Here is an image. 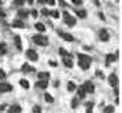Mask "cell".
I'll use <instances>...</instances> for the list:
<instances>
[{
  "instance_id": "6da1fadb",
  "label": "cell",
  "mask_w": 122,
  "mask_h": 113,
  "mask_svg": "<svg viewBox=\"0 0 122 113\" xmlns=\"http://www.w3.org/2000/svg\"><path fill=\"white\" fill-rule=\"evenodd\" d=\"M32 39H33V41L36 44H39V45H47L48 44V39H47L45 36H41V34H34Z\"/></svg>"
},
{
  "instance_id": "7a4b0ae2",
  "label": "cell",
  "mask_w": 122,
  "mask_h": 113,
  "mask_svg": "<svg viewBox=\"0 0 122 113\" xmlns=\"http://www.w3.org/2000/svg\"><path fill=\"white\" fill-rule=\"evenodd\" d=\"M63 19H65V22H66L69 26H74V25H76V18L71 17L67 11H65V14H63Z\"/></svg>"
},
{
  "instance_id": "3957f363",
  "label": "cell",
  "mask_w": 122,
  "mask_h": 113,
  "mask_svg": "<svg viewBox=\"0 0 122 113\" xmlns=\"http://www.w3.org/2000/svg\"><path fill=\"white\" fill-rule=\"evenodd\" d=\"M108 83H110L111 87H118V76H117L115 73H111L110 76H108Z\"/></svg>"
},
{
  "instance_id": "277c9868",
  "label": "cell",
  "mask_w": 122,
  "mask_h": 113,
  "mask_svg": "<svg viewBox=\"0 0 122 113\" xmlns=\"http://www.w3.org/2000/svg\"><path fill=\"white\" fill-rule=\"evenodd\" d=\"M82 88L85 90V92H86V94H92V92L95 91V85L92 84V81H86V83H84Z\"/></svg>"
},
{
  "instance_id": "5b68a950",
  "label": "cell",
  "mask_w": 122,
  "mask_h": 113,
  "mask_svg": "<svg viewBox=\"0 0 122 113\" xmlns=\"http://www.w3.org/2000/svg\"><path fill=\"white\" fill-rule=\"evenodd\" d=\"M99 39L102 40V41H107V40L110 39V34H108V32H107V29H100L99 32Z\"/></svg>"
},
{
  "instance_id": "8992f818",
  "label": "cell",
  "mask_w": 122,
  "mask_h": 113,
  "mask_svg": "<svg viewBox=\"0 0 122 113\" xmlns=\"http://www.w3.org/2000/svg\"><path fill=\"white\" fill-rule=\"evenodd\" d=\"M26 55H28V58L30 61H37L39 59V55H37V52L34 50H28L26 51Z\"/></svg>"
},
{
  "instance_id": "52a82bcc",
  "label": "cell",
  "mask_w": 122,
  "mask_h": 113,
  "mask_svg": "<svg viewBox=\"0 0 122 113\" xmlns=\"http://www.w3.org/2000/svg\"><path fill=\"white\" fill-rule=\"evenodd\" d=\"M77 58L81 61V62H85V63H89L91 65V61H92V58L89 55H86V54H78Z\"/></svg>"
},
{
  "instance_id": "ba28073f",
  "label": "cell",
  "mask_w": 122,
  "mask_h": 113,
  "mask_svg": "<svg viewBox=\"0 0 122 113\" xmlns=\"http://www.w3.org/2000/svg\"><path fill=\"white\" fill-rule=\"evenodd\" d=\"M12 85L8 84V83H0V94L1 92H7V91H11Z\"/></svg>"
},
{
  "instance_id": "9c48e42d",
  "label": "cell",
  "mask_w": 122,
  "mask_h": 113,
  "mask_svg": "<svg viewBox=\"0 0 122 113\" xmlns=\"http://www.w3.org/2000/svg\"><path fill=\"white\" fill-rule=\"evenodd\" d=\"M63 65L66 68H73V61H71V58H70V55H67L63 58Z\"/></svg>"
},
{
  "instance_id": "30bf717a",
  "label": "cell",
  "mask_w": 122,
  "mask_h": 113,
  "mask_svg": "<svg viewBox=\"0 0 122 113\" xmlns=\"http://www.w3.org/2000/svg\"><path fill=\"white\" fill-rule=\"evenodd\" d=\"M21 70H22L23 73H28V72H36V69L32 68V66H29L28 63H23L22 68H21Z\"/></svg>"
},
{
  "instance_id": "8fae6325",
  "label": "cell",
  "mask_w": 122,
  "mask_h": 113,
  "mask_svg": "<svg viewBox=\"0 0 122 113\" xmlns=\"http://www.w3.org/2000/svg\"><path fill=\"white\" fill-rule=\"evenodd\" d=\"M12 28H25V23L22 22V19H15L12 21Z\"/></svg>"
},
{
  "instance_id": "7c38bea8",
  "label": "cell",
  "mask_w": 122,
  "mask_h": 113,
  "mask_svg": "<svg viewBox=\"0 0 122 113\" xmlns=\"http://www.w3.org/2000/svg\"><path fill=\"white\" fill-rule=\"evenodd\" d=\"M8 113H21V106L19 105H11L8 109Z\"/></svg>"
},
{
  "instance_id": "4fadbf2b",
  "label": "cell",
  "mask_w": 122,
  "mask_h": 113,
  "mask_svg": "<svg viewBox=\"0 0 122 113\" xmlns=\"http://www.w3.org/2000/svg\"><path fill=\"white\" fill-rule=\"evenodd\" d=\"M117 56H118L117 54H115V55H114V54H108V55L106 56V61H107L106 63H107V65H110V62H114V61L117 59Z\"/></svg>"
},
{
  "instance_id": "5bb4252c",
  "label": "cell",
  "mask_w": 122,
  "mask_h": 113,
  "mask_svg": "<svg viewBox=\"0 0 122 113\" xmlns=\"http://www.w3.org/2000/svg\"><path fill=\"white\" fill-rule=\"evenodd\" d=\"M39 79L47 81V80L50 79V73H48V72H39Z\"/></svg>"
},
{
  "instance_id": "9a60e30c",
  "label": "cell",
  "mask_w": 122,
  "mask_h": 113,
  "mask_svg": "<svg viewBox=\"0 0 122 113\" xmlns=\"http://www.w3.org/2000/svg\"><path fill=\"white\" fill-rule=\"evenodd\" d=\"M14 40H15V45H17L18 50H22V43H21V37H19V36H15V37H14Z\"/></svg>"
},
{
  "instance_id": "2e32d148",
  "label": "cell",
  "mask_w": 122,
  "mask_h": 113,
  "mask_svg": "<svg viewBox=\"0 0 122 113\" xmlns=\"http://www.w3.org/2000/svg\"><path fill=\"white\" fill-rule=\"evenodd\" d=\"M62 37H63V40H66V41H73L74 40V37H73L70 33H61Z\"/></svg>"
},
{
  "instance_id": "e0dca14e",
  "label": "cell",
  "mask_w": 122,
  "mask_h": 113,
  "mask_svg": "<svg viewBox=\"0 0 122 113\" xmlns=\"http://www.w3.org/2000/svg\"><path fill=\"white\" fill-rule=\"evenodd\" d=\"M28 15H29L28 10H19V11H18V17L19 18H26Z\"/></svg>"
},
{
  "instance_id": "ac0fdd59",
  "label": "cell",
  "mask_w": 122,
  "mask_h": 113,
  "mask_svg": "<svg viewBox=\"0 0 122 113\" xmlns=\"http://www.w3.org/2000/svg\"><path fill=\"white\" fill-rule=\"evenodd\" d=\"M76 90H77V94H78V96H80V98H84V96H85V94H86V92H85V90L82 88V85H81V87H78V88H76Z\"/></svg>"
},
{
  "instance_id": "d6986e66",
  "label": "cell",
  "mask_w": 122,
  "mask_h": 113,
  "mask_svg": "<svg viewBox=\"0 0 122 113\" xmlns=\"http://www.w3.org/2000/svg\"><path fill=\"white\" fill-rule=\"evenodd\" d=\"M34 28L37 29L39 32H44V30H45V26H44V23H41V22H37L36 25H34Z\"/></svg>"
},
{
  "instance_id": "ffe728a7",
  "label": "cell",
  "mask_w": 122,
  "mask_h": 113,
  "mask_svg": "<svg viewBox=\"0 0 122 113\" xmlns=\"http://www.w3.org/2000/svg\"><path fill=\"white\" fill-rule=\"evenodd\" d=\"M76 88H77V85H76L74 81H69V83H67V90L69 91H74Z\"/></svg>"
},
{
  "instance_id": "44dd1931",
  "label": "cell",
  "mask_w": 122,
  "mask_h": 113,
  "mask_svg": "<svg viewBox=\"0 0 122 113\" xmlns=\"http://www.w3.org/2000/svg\"><path fill=\"white\" fill-rule=\"evenodd\" d=\"M47 85H48V83L45 80H39L37 81V87H40V88H47Z\"/></svg>"
},
{
  "instance_id": "7402d4cb",
  "label": "cell",
  "mask_w": 122,
  "mask_h": 113,
  "mask_svg": "<svg viewBox=\"0 0 122 113\" xmlns=\"http://www.w3.org/2000/svg\"><path fill=\"white\" fill-rule=\"evenodd\" d=\"M19 84H21V87H23L25 90H28V88H29V81H28V80L22 79L21 81H19Z\"/></svg>"
},
{
  "instance_id": "603a6c76",
  "label": "cell",
  "mask_w": 122,
  "mask_h": 113,
  "mask_svg": "<svg viewBox=\"0 0 122 113\" xmlns=\"http://www.w3.org/2000/svg\"><path fill=\"white\" fill-rule=\"evenodd\" d=\"M76 14H77V17H80V18H85L86 17V11H85V10H78Z\"/></svg>"
},
{
  "instance_id": "cb8c5ba5",
  "label": "cell",
  "mask_w": 122,
  "mask_h": 113,
  "mask_svg": "<svg viewBox=\"0 0 122 113\" xmlns=\"http://www.w3.org/2000/svg\"><path fill=\"white\" fill-rule=\"evenodd\" d=\"M44 99H45L47 102H50V103H51V102H54V98H52V95H51V94H48V92H45V94H44Z\"/></svg>"
},
{
  "instance_id": "d4e9b609",
  "label": "cell",
  "mask_w": 122,
  "mask_h": 113,
  "mask_svg": "<svg viewBox=\"0 0 122 113\" xmlns=\"http://www.w3.org/2000/svg\"><path fill=\"white\" fill-rule=\"evenodd\" d=\"M78 65H80V68L84 69V70H86L89 68V63H85V62H81V61H78Z\"/></svg>"
},
{
  "instance_id": "484cf974",
  "label": "cell",
  "mask_w": 122,
  "mask_h": 113,
  "mask_svg": "<svg viewBox=\"0 0 122 113\" xmlns=\"http://www.w3.org/2000/svg\"><path fill=\"white\" fill-rule=\"evenodd\" d=\"M50 15H51L52 18H55V19H56V18H59V11H56V10H52V11H50Z\"/></svg>"
},
{
  "instance_id": "4316f807",
  "label": "cell",
  "mask_w": 122,
  "mask_h": 113,
  "mask_svg": "<svg viewBox=\"0 0 122 113\" xmlns=\"http://www.w3.org/2000/svg\"><path fill=\"white\" fill-rule=\"evenodd\" d=\"M6 48H7L6 43H1V44H0V54H1V55L6 54Z\"/></svg>"
},
{
  "instance_id": "83f0119b",
  "label": "cell",
  "mask_w": 122,
  "mask_h": 113,
  "mask_svg": "<svg viewBox=\"0 0 122 113\" xmlns=\"http://www.w3.org/2000/svg\"><path fill=\"white\" fill-rule=\"evenodd\" d=\"M77 106H78V98L76 96V98H73V101H71V107L73 109H76Z\"/></svg>"
},
{
  "instance_id": "f1b7e54d",
  "label": "cell",
  "mask_w": 122,
  "mask_h": 113,
  "mask_svg": "<svg viewBox=\"0 0 122 113\" xmlns=\"http://www.w3.org/2000/svg\"><path fill=\"white\" fill-rule=\"evenodd\" d=\"M59 54H61V55L63 56V58H65V56H67V55H69V54H67V51L65 50V48H59Z\"/></svg>"
},
{
  "instance_id": "f546056e",
  "label": "cell",
  "mask_w": 122,
  "mask_h": 113,
  "mask_svg": "<svg viewBox=\"0 0 122 113\" xmlns=\"http://www.w3.org/2000/svg\"><path fill=\"white\" fill-rule=\"evenodd\" d=\"M33 113H41V107L39 105H34L33 106Z\"/></svg>"
},
{
  "instance_id": "4dcf8cb0",
  "label": "cell",
  "mask_w": 122,
  "mask_h": 113,
  "mask_svg": "<svg viewBox=\"0 0 122 113\" xmlns=\"http://www.w3.org/2000/svg\"><path fill=\"white\" fill-rule=\"evenodd\" d=\"M114 112V106H107L104 109V113H112Z\"/></svg>"
},
{
  "instance_id": "1f68e13d",
  "label": "cell",
  "mask_w": 122,
  "mask_h": 113,
  "mask_svg": "<svg viewBox=\"0 0 122 113\" xmlns=\"http://www.w3.org/2000/svg\"><path fill=\"white\" fill-rule=\"evenodd\" d=\"M96 76H97L99 79H103V77H104V74L102 73V70H96Z\"/></svg>"
},
{
  "instance_id": "d6a6232c",
  "label": "cell",
  "mask_w": 122,
  "mask_h": 113,
  "mask_svg": "<svg viewBox=\"0 0 122 113\" xmlns=\"http://www.w3.org/2000/svg\"><path fill=\"white\" fill-rule=\"evenodd\" d=\"M4 79H6V73H4V70L0 69V80H4Z\"/></svg>"
},
{
  "instance_id": "836d02e7",
  "label": "cell",
  "mask_w": 122,
  "mask_h": 113,
  "mask_svg": "<svg viewBox=\"0 0 122 113\" xmlns=\"http://www.w3.org/2000/svg\"><path fill=\"white\" fill-rule=\"evenodd\" d=\"M41 14H43V15H50V10H47V8H43V10H41Z\"/></svg>"
},
{
  "instance_id": "e575fe53",
  "label": "cell",
  "mask_w": 122,
  "mask_h": 113,
  "mask_svg": "<svg viewBox=\"0 0 122 113\" xmlns=\"http://www.w3.org/2000/svg\"><path fill=\"white\" fill-rule=\"evenodd\" d=\"M74 4H82V0H73Z\"/></svg>"
},
{
  "instance_id": "d590c367",
  "label": "cell",
  "mask_w": 122,
  "mask_h": 113,
  "mask_svg": "<svg viewBox=\"0 0 122 113\" xmlns=\"http://www.w3.org/2000/svg\"><path fill=\"white\" fill-rule=\"evenodd\" d=\"M30 14L33 15V18H34V17H37V11H36V10H32V11H30Z\"/></svg>"
},
{
  "instance_id": "8d00e7d4",
  "label": "cell",
  "mask_w": 122,
  "mask_h": 113,
  "mask_svg": "<svg viewBox=\"0 0 122 113\" xmlns=\"http://www.w3.org/2000/svg\"><path fill=\"white\" fill-rule=\"evenodd\" d=\"M50 65H51V66H55V68L58 66V63H56L55 61H50Z\"/></svg>"
},
{
  "instance_id": "74e56055",
  "label": "cell",
  "mask_w": 122,
  "mask_h": 113,
  "mask_svg": "<svg viewBox=\"0 0 122 113\" xmlns=\"http://www.w3.org/2000/svg\"><path fill=\"white\" fill-rule=\"evenodd\" d=\"M47 3H48V4H55V1H54V0H47Z\"/></svg>"
},
{
  "instance_id": "f35d334b",
  "label": "cell",
  "mask_w": 122,
  "mask_h": 113,
  "mask_svg": "<svg viewBox=\"0 0 122 113\" xmlns=\"http://www.w3.org/2000/svg\"><path fill=\"white\" fill-rule=\"evenodd\" d=\"M99 17H100V19H103V21H104V15H103V12H100Z\"/></svg>"
},
{
  "instance_id": "ab89813d",
  "label": "cell",
  "mask_w": 122,
  "mask_h": 113,
  "mask_svg": "<svg viewBox=\"0 0 122 113\" xmlns=\"http://www.w3.org/2000/svg\"><path fill=\"white\" fill-rule=\"evenodd\" d=\"M86 113H92V109L91 107H86Z\"/></svg>"
},
{
  "instance_id": "60d3db41",
  "label": "cell",
  "mask_w": 122,
  "mask_h": 113,
  "mask_svg": "<svg viewBox=\"0 0 122 113\" xmlns=\"http://www.w3.org/2000/svg\"><path fill=\"white\" fill-rule=\"evenodd\" d=\"M3 109H6V105H1V106H0V112H1Z\"/></svg>"
},
{
  "instance_id": "b9f144b4",
  "label": "cell",
  "mask_w": 122,
  "mask_h": 113,
  "mask_svg": "<svg viewBox=\"0 0 122 113\" xmlns=\"http://www.w3.org/2000/svg\"><path fill=\"white\" fill-rule=\"evenodd\" d=\"M1 3H3V1H1V0H0V4H1Z\"/></svg>"
}]
</instances>
